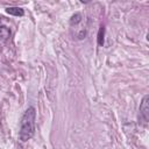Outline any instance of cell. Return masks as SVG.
I'll return each mask as SVG.
<instances>
[{"label": "cell", "instance_id": "cell-1", "mask_svg": "<svg viewBox=\"0 0 149 149\" xmlns=\"http://www.w3.org/2000/svg\"><path fill=\"white\" fill-rule=\"evenodd\" d=\"M35 119H36V109L33 106H29L20 121V132L19 137L22 142H27L35 134Z\"/></svg>", "mask_w": 149, "mask_h": 149}, {"label": "cell", "instance_id": "cell-2", "mask_svg": "<svg viewBox=\"0 0 149 149\" xmlns=\"http://www.w3.org/2000/svg\"><path fill=\"white\" fill-rule=\"evenodd\" d=\"M139 120L141 121L142 125H147L149 121V95L146 94L141 101L140 105V111H139Z\"/></svg>", "mask_w": 149, "mask_h": 149}, {"label": "cell", "instance_id": "cell-3", "mask_svg": "<svg viewBox=\"0 0 149 149\" xmlns=\"http://www.w3.org/2000/svg\"><path fill=\"white\" fill-rule=\"evenodd\" d=\"M6 12L14 16H23V14H24V10L20 7H8V8H6Z\"/></svg>", "mask_w": 149, "mask_h": 149}, {"label": "cell", "instance_id": "cell-4", "mask_svg": "<svg viewBox=\"0 0 149 149\" xmlns=\"http://www.w3.org/2000/svg\"><path fill=\"white\" fill-rule=\"evenodd\" d=\"M10 35V30L6 26H0V38L2 41H6Z\"/></svg>", "mask_w": 149, "mask_h": 149}, {"label": "cell", "instance_id": "cell-5", "mask_svg": "<svg viewBox=\"0 0 149 149\" xmlns=\"http://www.w3.org/2000/svg\"><path fill=\"white\" fill-rule=\"evenodd\" d=\"M104 36H105V27H104V26H101V27L99 28L98 37H97V40H98V44H99L100 47H102V45H104Z\"/></svg>", "mask_w": 149, "mask_h": 149}, {"label": "cell", "instance_id": "cell-6", "mask_svg": "<svg viewBox=\"0 0 149 149\" xmlns=\"http://www.w3.org/2000/svg\"><path fill=\"white\" fill-rule=\"evenodd\" d=\"M80 21H81V15H80L79 13H76V14H73V15L71 16V19H70V24H71V26H76V24H78Z\"/></svg>", "mask_w": 149, "mask_h": 149}, {"label": "cell", "instance_id": "cell-7", "mask_svg": "<svg viewBox=\"0 0 149 149\" xmlns=\"http://www.w3.org/2000/svg\"><path fill=\"white\" fill-rule=\"evenodd\" d=\"M85 35H86V31H85V30H81V31L79 33V35H78V37H79V40H81V38H84V37H85Z\"/></svg>", "mask_w": 149, "mask_h": 149}, {"label": "cell", "instance_id": "cell-8", "mask_svg": "<svg viewBox=\"0 0 149 149\" xmlns=\"http://www.w3.org/2000/svg\"><path fill=\"white\" fill-rule=\"evenodd\" d=\"M0 21H1V17H0Z\"/></svg>", "mask_w": 149, "mask_h": 149}]
</instances>
